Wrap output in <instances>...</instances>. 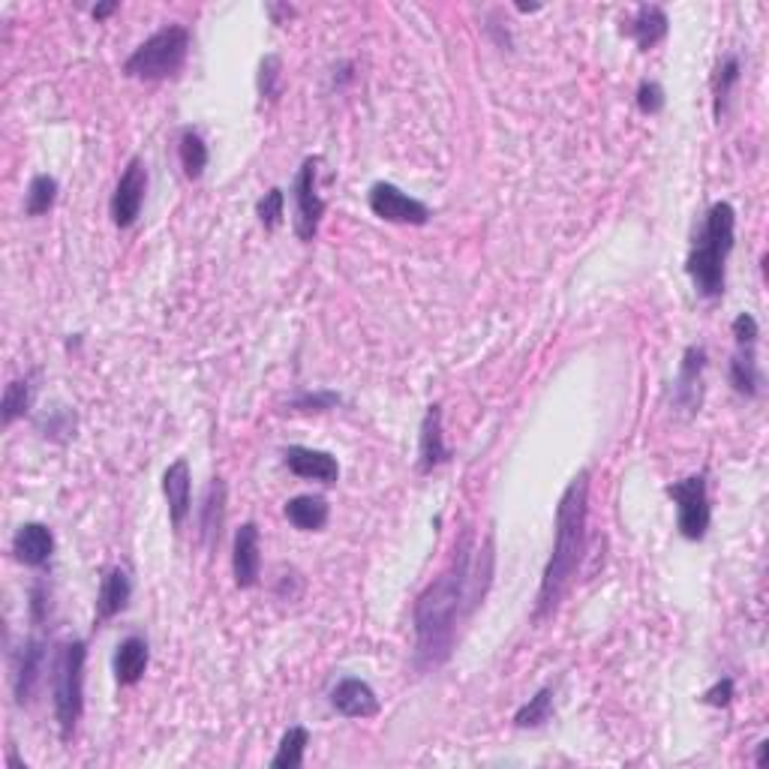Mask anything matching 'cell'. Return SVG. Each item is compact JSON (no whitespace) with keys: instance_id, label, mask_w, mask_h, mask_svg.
Listing matches in <instances>:
<instances>
[{"instance_id":"cell-1","label":"cell","mask_w":769,"mask_h":769,"mask_svg":"<svg viewBox=\"0 0 769 769\" xmlns=\"http://www.w3.org/2000/svg\"><path fill=\"white\" fill-rule=\"evenodd\" d=\"M494 581V539L484 541V548H475L466 535L454 553L448 572H442L415 598L412 607V626H415V671H440L442 664L454 656L457 628L475 607L481 605L487 586Z\"/></svg>"},{"instance_id":"cell-2","label":"cell","mask_w":769,"mask_h":769,"mask_svg":"<svg viewBox=\"0 0 769 769\" xmlns=\"http://www.w3.org/2000/svg\"><path fill=\"white\" fill-rule=\"evenodd\" d=\"M586 520H589V469L574 475L556 506L553 523V550L541 574L539 598H535V619H548L568 593L574 574L581 568L586 550Z\"/></svg>"},{"instance_id":"cell-3","label":"cell","mask_w":769,"mask_h":769,"mask_svg":"<svg viewBox=\"0 0 769 769\" xmlns=\"http://www.w3.org/2000/svg\"><path fill=\"white\" fill-rule=\"evenodd\" d=\"M734 238H737V210L730 202H715L706 210L704 229L694 238L692 253L685 262V274L692 277L694 292L706 301L725 295L727 256L734 253Z\"/></svg>"},{"instance_id":"cell-4","label":"cell","mask_w":769,"mask_h":769,"mask_svg":"<svg viewBox=\"0 0 769 769\" xmlns=\"http://www.w3.org/2000/svg\"><path fill=\"white\" fill-rule=\"evenodd\" d=\"M85 661H88V643L64 640L52 664V704H55V722L64 743L73 739L82 713H85Z\"/></svg>"},{"instance_id":"cell-5","label":"cell","mask_w":769,"mask_h":769,"mask_svg":"<svg viewBox=\"0 0 769 769\" xmlns=\"http://www.w3.org/2000/svg\"><path fill=\"white\" fill-rule=\"evenodd\" d=\"M189 55V31L184 24H165L151 33L123 64V76L136 82H165L175 78Z\"/></svg>"},{"instance_id":"cell-6","label":"cell","mask_w":769,"mask_h":769,"mask_svg":"<svg viewBox=\"0 0 769 769\" xmlns=\"http://www.w3.org/2000/svg\"><path fill=\"white\" fill-rule=\"evenodd\" d=\"M668 496L676 506V529L685 541H704L713 523V506L706 490V475H689L682 481L668 484Z\"/></svg>"},{"instance_id":"cell-7","label":"cell","mask_w":769,"mask_h":769,"mask_svg":"<svg viewBox=\"0 0 769 769\" xmlns=\"http://www.w3.org/2000/svg\"><path fill=\"white\" fill-rule=\"evenodd\" d=\"M319 165L322 156H307L295 175L292 202H295V235L297 241H316L322 217L328 210V202L319 196Z\"/></svg>"},{"instance_id":"cell-8","label":"cell","mask_w":769,"mask_h":769,"mask_svg":"<svg viewBox=\"0 0 769 769\" xmlns=\"http://www.w3.org/2000/svg\"><path fill=\"white\" fill-rule=\"evenodd\" d=\"M144 193H148V165H144L142 156H130V163L123 165L109 202L111 223L118 229H132L136 226L139 214H142Z\"/></svg>"},{"instance_id":"cell-9","label":"cell","mask_w":769,"mask_h":769,"mask_svg":"<svg viewBox=\"0 0 769 769\" xmlns=\"http://www.w3.org/2000/svg\"><path fill=\"white\" fill-rule=\"evenodd\" d=\"M367 202H370V210H373L376 217L384 223H400V226H427L430 217H433L421 198L409 196V193H403V189L394 187V184H384V181H379V184L370 187Z\"/></svg>"},{"instance_id":"cell-10","label":"cell","mask_w":769,"mask_h":769,"mask_svg":"<svg viewBox=\"0 0 769 769\" xmlns=\"http://www.w3.org/2000/svg\"><path fill=\"white\" fill-rule=\"evenodd\" d=\"M704 370L706 349L704 346H689L682 353L680 373L673 382V409L685 418H694L704 407Z\"/></svg>"},{"instance_id":"cell-11","label":"cell","mask_w":769,"mask_h":769,"mask_svg":"<svg viewBox=\"0 0 769 769\" xmlns=\"http://www.w3.org/2000/svg\"><path fill=\"white\" fill-rule=\"evenodd\" d=\"M45 659H48V643L43 638H28L22 649L15 652V664H12V692L15 701L28 706L33 701V694L40 689L45 673Z\"/></svg>"},{"instance_id":"cell-12","label":"cell","mask_w":769,"mask_h":769,"mask_svg":"<svg viewBox=\"0 0 769 769\" xmlns=\"http://www.w3.org/2000/svg\"><path fill=\"white\" fill-rule=\"evenodd\" d=\"M231 574L238 589H253L262 577V539L253 520L241 523L231 541Z\"/></svg>"},{"instance_id":"cell-13","label":"cell","mask_w":769,"mask_h":769,"mask_svg":"<svg viewBox=\"0 0 769 769\" xmlns=\"http://www.w3.org/2000/svg\"><path fill=\"white\" fill-rule=\"evenodd\" d=\"M451 451L445 445V430H442V407L430 403L421 421V436H418V473L430 475L440 469L442 463H448Z\"/></svg>"},{"instance_id":"cell-14","label":"cell","mask_w":769,"mask_h":769,"mask_svg":"<svg viewBox=\"0 0 769 769\" xmlns=\"http://www.w3.org/2000/svg\"><path fill=\"white\" fill-rule=\"evenodd\" d=\"M283 463H286L289 473L297 475V478H307V481L337 484V478H340V463L328 451L292 445L283 454Z\"/></svg>"},{"instance_id":"cell-15","label":"cell","mask_w":769,"mask_h":769,"mask_svg":"<svg viewBox=\"0 0 769 769\" xmlns=\"http://www.w3.org/2000/svg\"><path fill=\"white\" fill-rule=\"evenodd\" d=\"M163 494L165 502H169L172 529L181 532L184 520H187L189 511H193V473H189V463L184 461V457H177L163 473Z\"/></svg>"},{"instance_id":"cell-16","label":"cell","mask_w":769,"mask_h":769,"mask_svg":"<svg viewBox=\"0 0 769 769\" xmlns=\"http://www.w3.org/2000/svg\"><path fill=\"white\" fill-rule=\"evenodd\" d=\"M12 553L28 568H45L55 556V532L45 523H24L12 535Z\"/></svg>"},{"instance_id":"cell-17","label":"cell","mask_w":769,"mask_h":769,"mask_svg":"<svg viewBox=\"0 0 769 769\" xmlns=\"http://www.w3.org/2000/svg\"><path fill=\"white\" fill-rule=\"evenodd\" d=\"M331 706L346 718H373L379 715V697L370 689V682L358 676H346L331 689Z\"/></svg>"},{"instance_id":"cell-18","label":"cell","mask_w":769,"mask_h":769,"mask_svg":"<svg viewBox=\"0 0 769 769\" xmlns=\"http://www.w3.org/2000/svg\"><path fill=\"white\" fill-rule=\"evenodd\" d=\"M130 598H132L130 572L121 568V565H115V568H109V572L102 574V581H99L94 626H102V622H109V619H115L118 614H123L127 605H130Z\"/></svg>"},{"instance_id":"cell-19","label":"cell","mask_w":769,"mask_h":769,"mask_svg":"<svg viewBox=\"0 0 769 769\" xmlns=\"http://www.w3.org/2000/svg\"><path fill=\"white\" fill-rule=\"evenodd\" d=\"M668 31H671V19H668V12L661 10L659 3H643L622 24V33H626L628 40H635L640 52H652L668 36Z\"/></svg>"},{"instance_id":"cell-20","label":"cell","mask_w":769,"mask_h":769,"mask_svg":"<svg viewBox=\"0 0 769 769\" xmlns=\"http://www.w3.org/2000/svg\"><path fill=\"white\" fill-rule=\"evenodd\" d=\"M148 664H151V647H148V640L139 638V635L123 638L121 643H118V649H115V661H111L115 680H118V685H123V689L142 682Z\"/></svg>"},{"instance_id":"cell-21","label":"cell","mask_w":769,"mask_h":769,"mask_svg":"<svg viewBox=\"0 0 769 769\" xmlns=\"http://www.w3.org/2000/svg\"><path fill=\"white\" fill-rule=\"evenodd\" d=\"M727 379H730V388L739 397H746V400L760 397L763 376H760L758 367V343H737V353L727 364Z\"/></svg>"},{"instance_id":"cell-22","label":"cell","mask_w":769,"mask_h":769,"mask_svg":"<svg viewBox=\"0 0 769 769\" xmlns=\"http://www.w3.org/2000/svg\"><path fill=\"white\" fill-rule=\"evenodd\" d=\"M226 499H229V487L223 478H214L205 494V506H202V517H198V535L205 541V548H217L223 535V523H226Z\"/></svg>"},{"instance_id":"cell-23","label":"cell","mask_w":769,"mask_h":769,"mask_svg":"<svg viewBox=\"0 0 769 769\" xmlns=\"http://www.w3.org/2000/svg\"><path fill=\"white\" fill-rule=\"evenodd\" d=\"M283 515H286V520L297 529V532H319V529H325V523H328L331 506L325 496L304 494V496H295V499H289L286 508H283Z\"/></svg>"},{"instance_id":"cell-24","label":"cell","mask_w":769,"mask_h":769,"mask_svg":"<svg viewBox=\"0 0 769 769\" xmlns=\"http://www.w3.org/2000/svg\"><path fill=\"white\" fill-rule=\"evenodd\" d=\"M177 156H181V169H184L187 181H198V177L205 175L210 154L208 144L202 139V132L193 130V127H184L181 136H177Z\"/></svg>"},{"instance_id":"cell-25","label":"cell","mask_w":769,"mask_h":769,"mask_svg":"<svg viewBox=\"0 0 769 769\" xmlns=\"http://www.w3.org/2000/svg\"><path fill=\"white\" fill-rule=\"evenodd\" d=\"M739 78H743V64H739L737 55H727L722 64H718V69H715V78H713V111H715V121H722L727 111V99H730V94H734V88L739 85Z\"/></svg>"},{"instance_id":"cell-26","label":"cell","mask_w":769,"mask_h":769,"mask_svg":"<svg viewBox=\"0 0 769 769\" xmlns=\"http://www.w3.org/2000/svg\"><path fill=\"white\" fill-rule=\"evenodd\" d=\"M307 743H310V730L307 727H289L286 734H283V739H280V746H277V755L274 760H271V767L274 769H297L304 767V751H307Z\"/></svg>"},{"instance_id":"cell-27","label":"cell","mask_w":769,"mask_h":769,"mask_svg":"<svg viewBox=\"0 0 769 769\" xmlns=\"http://www.w3.org/2000/svg\"><path fill=\"white\" fill-rule=\"evenodd\" d=\"M57 202V181L52 175H36L28 187L24 196V214L28 217H45L48 210L55 208Z\"/></svg>"},{"instance_id":"cell-28","label":"cell","mask_w":769,"mask_h":769,"mask_svg":"<svg viewBox=\"0 0 769 769\" xmlns=\"http://www.w3.org/2000/svg\"><path fill=\"white\" fill-rule=\"evenodd\" d=\"M31 409V382L28 379H12L3 391V403H0V412H3V427L15 424L19 418L28 415Z\"/></svg>"},{"instance_id":"cell-29","label":"cell","mask_w":769,"mask_h":769,"mask_svg":"<svg viewBox=\"0 0 769 769\" xmlns=\"http://www.w3.org/2000/svg\"><path fill=\"white\" fill-rule=\"evenodd\" d=\"M550 713H553V689H541L529 697L527 704L520 706L515 713L517 727H541L544 722H550Z\"/></svg>"},{"instance_id":"cell-30","label":"cell","mask_w":769,"mask_h":769,"mask_svg":"<svg viewBox=\"0 0 769 769\" xmlns=\"http://www.w3.org/2000/svg\"><path fill=\"white\" fill-rule=\"evenodd\" d=\"M259 97L268 99V102H277L280 99V90H283V61L277 55H264L262 64H259Z\"/></svg>"},{"instance_id":"cell-31","label":"cell","mask_w":769,"mask_h":769,"mask_svg":"<svg viewBox=\"0 0 769 769\" xmlns=\"http://www.w3.org/2000/svg\"><path fill=\"white\" fill-rule=\"evenodd\" d=\"M256 217H259L264 231H274L277 226L283 223V217H286V193L280 187L268 189V193L259 198V205H256Z\"/></svg>"},{"instance_id":"cell-32","label":"cell","mask_w":769,"mask_h":769,"mask_svg":"<svg viewBox=\"0 0 769 769\" xmlns=\"http://www.w3.org/2000/svg\"><path fill=\"white\" fill-rule=\"evenodd\" d=\"M343 397L337 391H304V394H297L289 403V409H295V412H331V409H337Z\"/></svg>"},{"instance_id":"cell-33","label":"cell","mask_w":769,"mask_h":769,"mask_svg":"<svg viewBox=\"0 0 769 769\" xmlns=\"http://www.w3.org/2000/svg\"><path fill=\"white\" fill-rule=\"evenodd\" d=\"M635 99H638V109L643 111V115H649V118H652V115H661V111H664V102H668V99H664V88H661L659 82H649V78L647 82H640Z\"/></svg>"},{"instance_id":"cell-34","label":"cell","mask_w":769,"mask_h":769,"mask_svg":"<svg viewBox=\"0 0 769 769\" xmlns=\"http://www.w3.org/2000/svg\"><path fill=\"white\" fill-rule=\"evenodd\" d=\"M40 430H45V436L52 440H69V433H76V415L69 409H52V418L45 415V424H40Z\"/></svg>"},{"instance_id":"cell-35","label":"cell","mask_w":769,"mask_h":769,"mask_svg":"<svg viewBox=\"0 0 769 769\" xmlns=\"http://www.w3.org/2000/svg\"><path fill=\"white\" fill-rule=\"evenodd\" d=\"M28 610H31L33 626H43L45 619H48V610H52V589H48V583L45 581L33 583Z\"/></svg>"},{"instance_id":"cell-36","label":"cell","mask_w":769,"mask_h":769,"mask_svg":"<svg viewBox=\"0 0 769 769\" xmlns=\"http://www.w3.org/2000/svg\"><path fill=\"white\" fill-rule=\"evenodd\" d=\"M734 694H737V685H734L730 676H725V680L715 682L713 689H706L701 701H704L706 706H715V710H725V706H730V701H734Z\"/></svg>"},{"instance_id":"cell-37","label":"cell","mask_w":769,"mask_h":769,"mask_svg":"<svg viewBox=\"0 0 769 769\" xmlns=\"http://www.w3.org/2000/svg\"><path fill=\"white\" fill-rule=\"evenodd\" d=\"M730 331H734V340L737 343H758L760 337V325L751 313H739L734 325H730Z\"/></svg>"},{"instance_id":"cell-38","label":"cell","mask_w":769,"mask_h":769,"mask_svg":"<svg viewBox=\"0 0 769 769\" xmlns=\"http://www.w3.org/2000/svg\"><path fill=\"white\" fill-rule=\"evenodd\" d=\"M118 7H121L118 0H111V3H99V7H94V19H97V22H102V19H109L111 12L118 10Z\"/></svg>"},{"instance_id":"cell-39","label":"cell","mask_w":769,"mask_h":769,"mask_svg":"<svg viewBox=\"0 0 769 769\" xmlns=\"http://www.w3.org/2000/svg\"><path fill=\"white\" fill-rule=\"evenodd\" d=\"M767 751H769V743L763 739V743L758 746V755H755V763H758V767H767Z\"/></svg>"}]
</instances>
